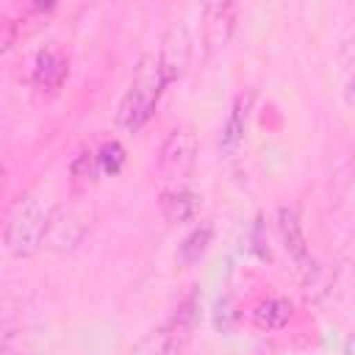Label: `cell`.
<instances>
[{"label": "cell", "mask_w": 355, "mask_h": 355, "mask_svg": "<svg viewBox=\"0 0 355 355\" xmlns=\"http://www.w3.org/2000/svg\"><path fill=\"white\" fill-rule=\"evenodd\" d=\"M211 244H214V227H211L208 222L191 227V230L186 233V239L180 241V247H178V263H180V266H194V263H200V261L205 258V252L211 250Z\"/></svg>", "instance_id": "obj_12"}, {"label": "cell", "mask_w": 355, "mask_h": 355, "mask_svg": "<svg viewBox=\"0 0 355 355\" xmlns=\"http://www.w3.org/2000/svg\"><path fill=\"white\" fill-rule=\"evenodd\" d=\"M97 158H100V169H103V172L116 175V172L122 169V164H125V150H122L119 141H105V144L100 147Z\"/></svg>", "instance_id": "obj_15"}, {"label": "cell", "mask_w": 355, "mask_h": 355, "mask_svg": "<svg viewBox=\"0 0 355 355\" xmlns=\"http://www.w3.org/2000/svg\"><path fill=\"white\" fill-rule=\"evenodd\" d=\"M205 14H208L211 42H214V44H225V39H227V33H230V28H233L236 6H230V3H216V6H208Z\"/></svg>", "instance_id": "obj_13"}, {"label": "cell", "mask_w": 355, "mask_h": 355, "mask_svg": "<svg viewBox=\"0 0 355 355\" xmlns=\"http://www.w3.org/2000/svg\"><path fill=\"white\" fill-rule=\"evenodd\" d=\"M194 308L197 305H194L191 297L186 302H180L178 311H175V316L164 327L153 330L139 344V355H180V349L189 341V333L194 327V319H197V311Z\"/></svg>", "instance_id": "obj_3"}, {"label": "cell", "mask_w": 355, "mask_h": 355, "mask_svg": "<svg viewBox=\"0 0 355 355\" xmlns=\"http://www.w3.org/2000/svg\"><path fill=\"white\" fill-rule=\"evenodd\" d=\"M344 355H355V336H349L344 341Z\"/></svg>", "instance_id": "obj_17"}, {"label": "cell", "mask_w": 355, "mask_h": 355, "mask_svg": "<svg viewBox=\"0 0 355 355\" xmlns=\"http://www.w3.org/2000/svg\"><path fill=\"white\" fill-rule=\"evenodd\" d=\"M277 230H280L283 247H286V252L291 255V261L297 263V269L308 272V269H311L308 239H305V230H302V222H300V214H297L294 205H283V208L277 211Z\"/></svg>", "instance_id": "obj_7"}, {"label": "cell", "mask_w": 355, "mask_h": 355, "mask_svg": "<svg viewBox=\"0 0 355 355\" xmlns=\"http://www.w3.org/2000/svg\"><path fill=\"white\" fill-rule=\"evenodd\" d=\"M47 214L42 208V202L36 197H25L17 211L11 214L8 225H6V250L14 258H28L42 247L44 239V227H47Z\"/></svg>", "instance_id": "obj_2"}, {"label": "cell", "mask_w": 355, "mask_h": 355, "mask_svg": "<svg viewBox=\"0 0 355 355\" xmlns=\"http://www.w3.org/2000/svg\"><path fill=\"white\" fill-rule=\"evenodd\" d=\"M97 172H100V158H97L94 150H80L72 158V164H69V178H72V183L78 189L80 186H89L97 178Z\"/></svg>", "instance_id": "obj_14"}, {"label": "cell", "mask_w": 355, "mask_h": 355, "mask_svg": "<svg viewBox=\"0 0 355 355\" xmlns=\"http://www.w3.org/2000/svg\"><path fill=\"white\" fill-rule=\"evenodd\" d=\"M164 86H166V83H164V78H161L158 58L141 55V61H139V67H136V72H133V80H130V86H128L122 103H119L116 122H119L125 130H139V128L150 119V114H153V108H155V103H158Z\"/></svg>", "instance_id": "obj_1"}, {"label": "cell", "mask_w": 355, "mask_h": 355, "mask_svg": "<svg viewBox=\"0 0 355 355\" xmlns=\"http://www.w3.org/2000/svg\"><path fill=\"white\" fill-rule=\"evenodd\" d=\"M14 39H17V22L8 19V17H3V19H0V50H3V53L11 50Z\"/></svg>", "instance_id": "obj_16"}, {"label": "cell", "mask_w": 355, "mask_h": 355, "mask_svg": "<svg viewBox=\"0 0 355 355\" xmlns=\"http://www.w3.org/2000/svg\"><path fill=\"white\" fill-rule=\"evenodd\" d=\"M294 319V305L283 297H266L252 308V322L261 330H283Z\"/></svg>", "instance_id": "obj_11"}, {"label": "cell", "mask_w": 355, "mask_h": 355, "mask_svg": "<svg viewBox=\"0 0 355 355\" xmlns=\"http://www.w3.org/2000/svg\"><path fill=\"white\" fill-rule=\"evenodd\" d=\"M191 61V36L189 28L183 22H172L161 39V50H158V69L164 83H175L186 75Z\"/></svg>", "instance_id": "obj_5"}, {"label": "cell", "mask_w": 355, "mask_h": 355, "mask_svg": "<svg viewBox=\"0 0 355 355\" xmlns=\"http://www.w3.org/2000/svg\"><path fill=\"white\" fill-rule=\"evenodd\" d=\"M194 155H197V141H194V133L189 128H175L164 144H161V153H158V172L166 178V180H180L191 172L194 166Z\"/></svg>", "instance_id": "obj_6"}, {"label": "cell", "mask_w": 355, "mask_h": 355, "mask_svg": "<svg viewBox=\"0 0 355 355\" xmlns=\"http://www.w3.org/2000/svg\"><path fill=\"white\" fill-rule=\"evenodd\" d=\"M69 75V61L58 47H42L33 61V83L42 92H58Z\"/></svg>", "instance_id": "obj_8"}, {"label": "cell", "mask_w": 355, "mask_h": 355, "mask_svg": "<svg viewBox=\"0 0 355 355\" xmlns=\"http://www.w3.org/2000/svg\"><path fill=\"white\" fill-rule=\"evenodd\" d=\"M158 205H161V214L169 225H183L200 214V194L186 189V186H175V189H166L161 194Z\"/></svg>", "instance_id": "obj_9"}, {"label": "cell", "mask_w": 355, "mask_h": 355, "mask_svg": "<svg viewBox=\"0 0 355 355\" xmlns=\"http://www.w3.org/2000/svg\"><path fill=\"white\" fill-rule=\"evenodd\" d=\"M247 114H250V97L247 94H239L227 111V119H225V128H222V136H219V153L227 158L239 150V144L244 141V130H247Z\"/></svg>", "instance_id": "obj_10"}, {"label": "cell", "mask_w": 355, "mask_h": 355, "mask_svg": "<svg viewBox=\"0 0 355 355\" xmlns=\"http://www.w3.org/2000/svg\"><path fill=\"white\" fill-rule=\"evenodd\" d=\"M86 236V222L78 216L72 205H55L47 214V227L42 247L50 252H72Z\"/></svg>", "instance_id": "obj_4"}]
</instances>
